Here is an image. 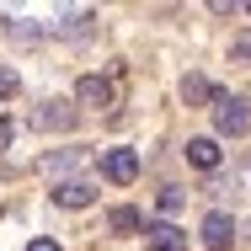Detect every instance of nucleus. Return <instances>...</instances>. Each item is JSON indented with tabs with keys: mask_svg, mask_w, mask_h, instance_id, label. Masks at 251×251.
<instances>
[{
	"mask_svg": "<svg viewBox=\"0 0 251 251\" xmlns=\"http://www.w3.org/2000/svg\"><path fill=\"white\" fill-rule=\"evenodd\" d=\"M214 128H219V134H230V139L251 134V107H246L241 97H225V91H214Z\"/></svg>",
	"mask_w": 251,
	"mask_h": 251,
	"instance_id": "nucleus-1",
	"label": "nucleus"
},
{
	"mask_svg": "<svg viewBox=\"0 0 251 251\" xmlns=\"http://www.w3.org/2000/svg\"><path fill=\"white\" fill-rule=\"evenodd\" d=\"M75 118H80V107H75V101L49 97L38 112H32V128H38V134H70V128H75Z\"/></svg>",
	"mask_w": 251,
	"mask_h": 251,
	"instance_id": "nucleus-2",
	"label": "nucleus"
},
{
	"mask_svg": "<svg viewBox=\"0 0 251 251\" xmlns=\"http://www.w3.org/2000/svg\"><path fill=\"white\" fill-rule=\"evenodd\" d=\"M101 176L118 182V187H128V182L139 176V155L134 150H101Z\"/></svg>",
	"mask_w": 251,
	"mask_h": 251,
	"instance_id": "nucleus-3",
	"label": "nucleus"
},
{
	"mask_svg": "<svg viewBox=\"0 0 251 251\" xmlns=\"http://www.w3.org/2000/svg\"><path fill=\"white\" fill-rule=\"evenodd\" d=\"M230 241H235V225H230V214H203V246L208 251H230Z\"/></svg>",
	"mask_w": 251,
	"mask_h": 251,
	"instance_id": "nucleus-4",
	"label": "nucleus"
},
{
	"mask_svg": "<svg viewBox=\"0 0 251 251\" xmlns=\"http://www.w3.org/2000/svg\"><path fill=\"white\" fill-rule=\"evenodd\" d=\"M145 246H150V251H187V235H182L176 225L155 219V225H145Z\"/></svg>",
	"mask_w": 251,
	"mask_h": 251,
	"instance_id": "nucleus-5",
	"label": "nucleus"
},
{
	"mask_svg": "<svg viewBox=\"0 0 251 251\" xmlns=\"http://www.w3.org/2000/svg\"><path fill=\"white\" fill-rule=\"evenodd\" d=\"M75 101H80V107H112V80H101V75H80Z\"/></svg>",
	"mask_w": 251,
	"mask_h": 251,
	"instance_id": "nucleus-6",
	"label": "nucleus"
},
{
	"mask_svg": "<svg viewBox=\"0 0 251 251\" xmlns=\"http://www.w3.org/2000/svg\"><path fill=\"white\" fill-rule=\"evenodd\" d=\"M91 198H97L91 182H59V187H53V203H64V208H86Z\"/></svg>",
	"mask_w": 251,
	"mask_h": 251,
	"instance_id": "nucleus-7",
	"label": "nucleus"
},
{
	"mask_svg": "<svg viewBox=\"0 0 251 251\" xmlns=\"http://www.w3.org/2000/svg\"><path fill=\"white\" fill-rule=\"evenodd\" d=\"M80 160H86L80 150H53V155H43V176H53V182H64V176H70V171H75Z\"/></svg>",
	"mask_w": 251,
	"mask_h": 251,
	"instance_id": "nucleus-8",
	"label": "nucleus"
},
{
	"mask_svg": "<svg viewBox=\"0 0 251 251\" xmlns=\"http://www.w3.org/2000/svg\"><path fill=\"white\" fill-rule=\"evenodd\" d=\"M187 160H193L198 171H214V166H219V145H214V139H187Z\"/></svg>",
	"mask_w": 251,
	"mask_h": 251,
	"instance_id": "nucleus-9",
	"label": "nucleus"
},
{
	"mask_svg": "<svg viewBox=\"0 0 251 251\" xmlns=\"http://www.w3.org/2000/svg\"><path fill=\"white\" fill-rule=\"evenodd\" d=\"M107 225H112L118 235H139V230H145V219H139V208H112V214H107Z\"/></svg>",
	"mask_w": 251,
	"mask_h": 251,
	"instance_id": "nucleus-10",
	"label": "nucleus"
},
{
	"mask_svg": "<svg viewBox=\"0 0 251 251\" xmlns=\"http://www.w3.org/2000/svg\"><path fill=\"white\" fill-rule=\"evenodd\" d=\"M182 97L193 101V107H198V101H214V86H208L203 75H187V80H182Z\"/></svg>",
	"mask_w": 251,
	"mask_h": 251,
	"instance_id": "nucleus-11",
	"label": "nucleus"
},
{
	"mask_svg": "<svg viewBox=\"0 0 251 251\" xmlns=\"http://www.w3.org/2000/svg\"><path fill=\"white\" fill-rule=\"evenodd\" d=\"M16 91H22V75L11 64H0V97H16Z\"/></svg>",
	"mask_w": 251,
	"mask_h": 251,
	"instance_id": "nucleus-12",
	"label": "nucleus"
},
{
	"mask_svg": "<svg viewBox=\"0 0 251 251\" xmlns=\"http://www.w3.org/2000/svg\"><path fill=\"white\" fill-rule=\"evenodd\" d=\"M230 59H235V64H246V59H251V27L235 38V43H230Z\"/></svg>",
	"mask_w": 251,
	"mask_h": 251,
	"instance_id": "nucleus-13",
	"label": "nucleus"
},
{
	"mask_svg": "<svg viewBox=\"0 0 251 251\" xmlns=\"http://www.w3.org/2000/svg\"><path fill=\"white\" fill-rule=\"evenodd\" d=\"M182 198H187L182 187H160V208H166V214H176V208H182Z\"/></svg>",
	"mask_w": 251,
	"mask_h": 251,
	"instance_id": "nucleus-14",
	"label": "nucleus"
},
{
	"mask_svg": "<svg viewBox=\"0 0 251 251\" xmlns=\"http://www.w3.org/2000/svg\"><path fill=\"white\" fill-rule=\"evenodd\" d=\"M27 251H59V241H49V235H43V241H32Z\"/></svg>",
	"mask_w": 251,
	"mask_h": 251,
	"instance_id": "nucleus-15",
	"label": "nucleus"
}]
</instances>
